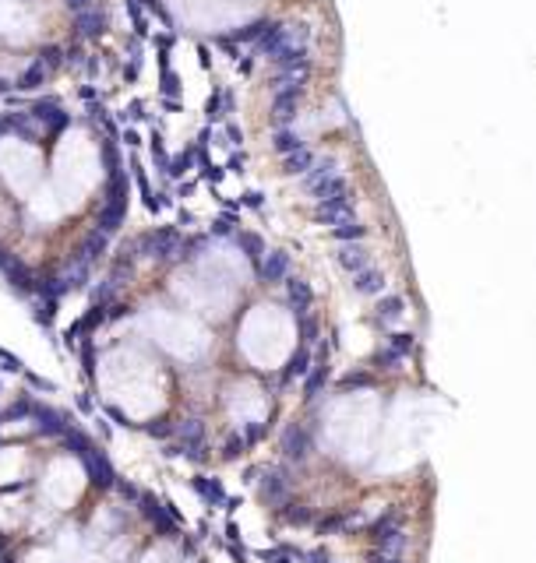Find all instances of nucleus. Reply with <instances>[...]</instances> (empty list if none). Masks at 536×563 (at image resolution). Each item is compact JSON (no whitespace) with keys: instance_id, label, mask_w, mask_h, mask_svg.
I'll list each match as a JSON object with an SVG mask.
<instances>
[{"instance_id":"393cba45","label":"nucleus","mask_w":536,"mask_h":563,"mask_svg":"<svg viewBox=\"0 0 536 563\" xmlns=\"http://www.w3.org/2000/svg\"><path fill=\"white\" fill-rule=\"evenodd\" d=\"M141 430H145L148 437H170V433H173V423H166V419H155V423H145Z\"/></svg>"},{"instance_id":"4468645a","label":"nucleus","mask_w":536,"mask_h":563,"mask_svg":"<svg viewBox=\"0 0 536 563\" xmlns=\"http://www.w3.org/2000/svg\"><path fill=\"white\" fill-rule=\"evenodd\" d=\"M103 28H106V14H103L99 7H89V11L75 14V32H78V35L96 39V35H103Z\"/></svg>"},{"instance_id":"2eb2a0df","label":"nucleus","mask_w":536,"mask_h":563,"mask_svg":"<svg viewBox=\"0 0 536 563\" xmlns=\"http://www.w3.org/2000/svg\"><path fill=\"white\" fill-rule=\"evenodd\" d=\"M315 159H318V155L304 145V148H297V152L283 155V173H286V177H304V173L315 166Z\"/></svg>"},{"instance_id":"c756f323","label":"nucleus","mask_w":536,"mask_h":563,"mask_svg":"<svg viewBox=\"0 0 536 563\" xmlns=\"http://www.w3.org/2000/svg\"><path fill=\"white\" fill-rule=\"evenodd\" d=\"M21 377H25V384H28V387H35V391H53V384H50V380H43V377L25 374V370H21Z\"/></svg>"},{"instance_id":"4be33fe9","label":"nucleus","mask_w":536,"mask_h":563,"mask_svg":"<svg viewBox=\"0 0 536 563\" xmlns=\"http://www.w3.org/2000/svg\"><path fill=\"white\" fill-rule=\"evenodd\" d=\"M307 370H311V349L304 345V349H297V356L290 359V367H286L283 380H297V377H307Z\"/></svg>"},{"instance_id":"7ed1b4c3","label":"nucleus","mask_w":536,"mask_h":563,"mask_svg":"<svg viewBox=\"0 0 536 563\" xmlns=\"http://www.w3.org/2000/svg\"><path fill=\"white\" fill-rule=\"evenodd\" d=\"M25 419H32L43 437H64V433L71 430V419H67L64 412H57V408H50V405H43V401H35V398H28Z\"/></svg>"},{"instance_id":"bb28decb","label":"nucleus","mask_w":536,"mask_h":563,"mask_svg":"<svg viewBox=\"0 0 536 563\" xmlns=\"http://www.w3.org/2000/svg\"><path fill=\"white\" fill-rule=\"evenodd\" d=\"M106 416L113 419V423H116V426H120V430H131V426H134V423H131V419H127V416H124V412H120L116 405H106Z\"/></svg>"},{"instance_id":"0eeeda50","label":"nucleus","mask_w":536,"mask_h":563,"mask_svg":"<svg viewBox=\"0 0 536 563\" xmlns=\"http://www.w3.org/2000/svg\"><path fill=\"white\" fill-rule=\"evenodd\" d=\"M371 539H374V550L385 553V557H403V550H406V542H410V535L395 525L392 514L374 525V535H371Z\"/></svg>"},{"instance_id":"473e14b6","label":"nucleus","mask_w":536,"mask_h":563,"mask_svg":"<svg viewBox=\"0 0 536 563\" xmlns=\"http://www.w3.org/2000/svg\"><path fill=\"white\" fill-rule=\"evenodd\" d=\"M78 408L89 416V412H92V398H89V394H78Z\"/></svg>"},{"instance_id":"ddd939ff","label":"nucleus","mask_w":536,"mask_h":563,"mask_svg":"<svg viewBox=\"0 0 536 563\" xmlns=\"http://www.w3.org/2000/svg\"><path fill=\"white\" fill-rule=\"evenodd\" d=\"M191 493H198L209 507H222V511H226V500H229V496H226L222 482L212 479V475H195V479H191Z\"/></svg>"},{"instance_id":"f03ea898","label":"nucleus","mask_w":536,"mask_h":563,"mask_svg":"<svg viewBox=\"0 0 536 563\" xmlns=\"http://www.w3.org/2000/svg\"><path fill=\"white\" fill-rule=\"evenodd\" d=\"M258 493L268 507H286L293 496V479L286 469H261L258 475Z\"/></svg>"},{"instance_id":"dca6fc26","label":"nucleus","mask_w":536,"mask_h":563,"mask_svg":"<svg viewBox=\"0 0 536 563\" xmlns=\"http://www.w3.org/2000/svg\"><path fill=\"white\" fill-rule=\"evenodd\" d=\"M46 78H50V71H46V67L32 57V64H28V67H25V71L11 82V89H21V92H28V89H43V82H46Z\"/></svg>"},{"instance_id":"9b49d317","label":"nucleus","mask_w":536,"mask_h":563,"mask_svg":"<svg viewBox=\"0 0 536 563\" xmlns=\"http://www.w3.org/2000/svg\"><path fill=\"white\" fill-rule=\"evenodd\" d=\"M353 289H356L360 296H367V299H378V296H385V292H388V275H385V272L371 261L363 272H356V275H353Z\"/></svg>"},{"instance_id":"20e7f679","label":"nucleus","mask_w":536,"mask_h":563,"mask_svg":"<svg viewBox=\"0 0 536 563\" xmlns=\"http://www.w3.org/2000/svg\"><path fill=\"white\" fill-rule=\"evenodd\" d=\"M138 247H141L148 257H155V261H177L184 240H180L177 229H152L145 240H138Z\"/></svg>"},{"instance_id":"39448f33","label":"nucleus","mask_w":536,"mask_h":563,"mask_svg":"<svg viewBox=\"0 0 536 563\" xmlns=\"http://www.w3.org/2000/svg\"><path fill=\"white\" fill-rule=\"evenodd\" d=\"M254 275L261 285H283V282L293 275V261H290V254L286 250H265L261 254V261H258V268H254Z\"/></svg>"},{"instance_id":"aec40b11","label":"nucleus","mask_w":536,"mask_h":563,"mask_svg":"<svg viewBox=\"0 0 536 563\" xmlns=\"http://www.w3.org/2000/svg\"><path fill=\"white\" fill-rule=\"evenodd\" d=\"M385 349L392 352V356H399V359H406L413 349H417V338L410 335V331H392L388 335V342H385Z\"/></svg>"},{"instance_id":"f257e3e1","label":"nucleus","mask_w":536,"mask_h":563,"mask_svg":"<svg viewBox=\"0 0 536 563\" xmlns=\"http://www.w3.org/2000/svg\"><path fill=\"white\" fill-rule=\"evenodd\" d=\"M304 190H307L315 201H328V197L349 194V184H346V177L339 173V162H335V159H315V166L304 173Z\"/></svg>"},{"instance_id":"6e6552de","label":"nucleus","mask_w":536,"mask_h":563,"mask_svg":"<svg viewBox=\"0 0 536 563\" xmlns=\"http://www.w3.org/2000/svg\"><path fill=\"white\" fill-rule=\"evenodd\" d=\"M279 447H283V458L286 462H304L307 451H311V430L300 426V423H290L279 437Z\"/></svg>"},{"instance_id":"b1692460","label":"nucleus","mask_w":536,"mask_h":563,"mask_svg":"<svg viewBox=\"0 0 536 563\" xmlns=\"http://www.w3.org/2000/svg\"><path fill=\"white\" fill-rule=\"evenodd\" d=\"M399 363H403V359H399V356H392L388 349L374 352V367H378V370H399Z\"/></svg>"},{"instance_id":"f8f14e48","label":"nucleus","mask_w":536,"mask_h":563,"mask_svg":"<svg viewBox=\"0 0 536 563\" xmlns=\"http://www.w3.org/2000/svg\"><path fill=\"white\" fill-rule=\"evenodd\" d=\"M335 264H339L346 275H356V272H363V268L371 264V254H367L360 243H339V250H335Z\"/></svg>"},{"instance_id":"412c9836","label":"nucleus","mask_w":536,"mask_h":563,"mask_svg":"<svg viewBox=\"0 0 536 563\" xmlns=\"http://www.w3.org/2000/svg\"><path fill=\"white\" fill-rule=\"evenodd\" d=\"M279 511H283V521H286V525H297V528H311V525H315V511H311V507L286 503V507H279Z\"/></svg>"},{"instance_id":"2f4dec72","label":"nucleus","mask_w":536,"mask_h":563,"mask_svg":"<svg viewBox=\"0 0 536 563\" xmlns=\"http://www.w3.org/2000/svg\"><path fill=\"white\" fill-rule=\"evenodd\" d=\"M371 563H403V557H385V553L371 550Z\"/></svg>"},{"instance_id":"f704fd0d","label":"nucleus","mask_w":536,"mask_h":563,"mask_svg":"<svg viewBox=\"0 0 536 563\" xmlns=\"http://www.w3.org/2000/svg\"><path fill=\"white\" fill-rule=\"evenodd\" d=\"M332 563H335V560H332Z\"/></svg>"},{"instance_id":"423d86ee","label":"nucleus","mask_w":536,"mask_h":563,"mask_svg":"<svg viewBox=\"0 0 536 563\" xmlns=\"http://www.w3.org/2000/svg\"><path fill=\"white\" fill-rule=\"evenodd\" d=\"M356 218V201L353 194H342V197H328V201H318L315 204V222L322 225H342V222H353Z\"/></svg>"},{"instance_id":"9d476101","label":"nucleus","mask_w":536,"mask_h":563,"mask_svg":"<svg viewBox=\"0 0 536 563\" xmlns=\"http://www.w3.org/2000/svg\"><path fill=\"white\" fill-rule=\"evenodd\" d=\"M300 99L297 92H272V106H268V116L275 127H293L297 123V113H300Z\"/></svg>"},{"instance_id":"1a4fd4ad","label":"nucleus","mask_w":536,"mask_h":563,"mask_svg":"<svg viewBox=\"0 0 536 563\" xmlns=\"http://www.w3.org/2000/svg\"><path fill=\"white\" fill-rule=\"evenodd\" d=\"M283 296H286V306L297 317H307L315 310V289H311V282L297 279V275H290V279L283 282Z\"/></svg>"},{"instance_id":"c85d7f7f","label":"nucleus","mask_w":536,"mask_h":563,"mask_svg":"<svg viewBox=\"0 0 536 563\" xmlns=\"http://www.w3.org/2000/svg\"><path fill=\"white\" fill-rule=\"evenodd\" d=\"M307 563H332V553L324 550V546H318V550H311V553H300Z\"/></svg>"},{"instance_id":"6ab92c4d","label":"nucleus","mask_w":536,"mask_h":563,"mask_svg":"<svg viewBox=\"0 0 536 563\" xmlns=\"http://www.w3.org/2000/svg\"><path fill=\"white\" fill-rule=\"evenodd\" d=\"M332 240H339V243H360V240H367V225L363 222H342V225H332Z\"/></svg>"},{"instance_id":"a878e982","label":"nucleus","mask_w":536,"mask_h":563,"mask_svg":"<svg viewBox=\"0 0 536 563\" xmlns=\"http://www.w3.org/2000/svg\"><path fill=\"white\" fill-rule=\"evenodd\" d=\"M0 370H7V374H21V359H18V356H11L7 349H0Z\"/></svg>"},{"instance_id":"f3484780","label":"nucleus","mask_w":536,"mask_h":563,"mask_svg":"<svg viewBox=\"0 0 536 563\" xmlns=\"http://www.w3.org/2000/svg\"><path fill=\"white\" fill-rule=\"evenodd\" d=\"M399 317H406V299H403V296H381V299H378V310H374V320H378V324H392V320H399Z\"/></svg>"},{"instance_id":"cd10ccee","label":"nucleus","mask_w":536,"mask_h":563,"mask_svg":"<svg viewBox=\"0 0 536 563\" xmlns=\"http://www.w3.org/2000/svg\"><path fill=\"white\" fill-rule=\"evenodd\" d=\"M374 380H371V374H349L346 380H342V387H371Z\"/></svg>"},{"instance_id":"7c9ffc66","label":"nucleus","mask_w":536,"mask_h":563,"mask_svg":"<svg viewBox=\"0 0 536 563\" xmlns=\"http://www.w3.org/2000/svg\"><path fill=\"white\" fill-rule=\"evenodd\" d=\"M67 4V11H75V14H82V11H89V7H96L92 0H64Z\"/></svg>"},{"instance_id":"5701e85b","label":"nucleus","mask_w":536,"mask_h":563,"mask_svg":"<svg viewBox=\"0 0 536 563\" xmlns=\"http://www.w3.org/2000/svg\"><path fill=\"white\" fill-rule=\"evenodd\" d=\"M244 451H247L244 437H240V433H229V437L222 440V447H219V458H222V462H236Z\"/></svg>"},{"instance_id":"a211bd4d","label":"nucleus","mask_w":536,"mask_h":563,"mask_svg":"<svg viewBox=\"0 0 536 563\" xmlns=\"http://www.w3.org/2000/svg\"><path fill=\"white\" fill-rule=\"evenodd\" d=\"M272 148H275L279 155H290V152L304 148V138H300L297 127H275V130H272Z\"/></svg>"},{"instance_id":"72a5a7b5","label":"nucleus","mask_w":536,"mask_h":563,"mask_svg":"<svg viewBox=\"0 0 536 563\" xmlns=\"http://www.w3.org/2000/svg\"><path fill=\"white\" fill-rule=\"evenodd\" d=\"M0 394H4V380H0Z\"/></svg>"}]
</instances>
